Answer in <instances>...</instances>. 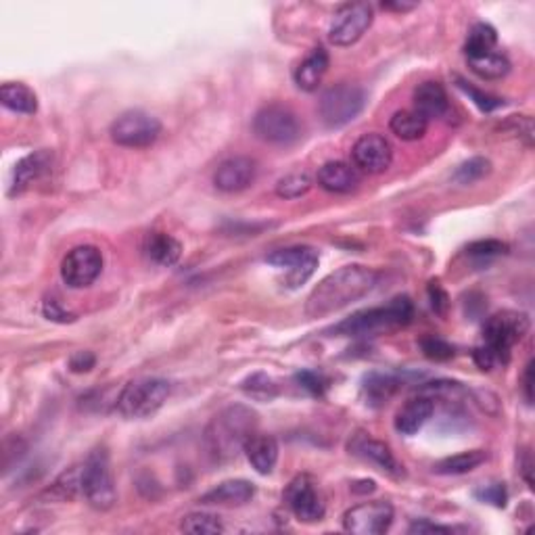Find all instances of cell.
<instances>
[{
    "label": "cell",
    "instance_id": "24",
    "mask_svg": "<svg viewBox=\"0 0 535 535\" xmlns=\"http://www.w3.org/2000/svg\"><path fill=\"white\" fill-rule=\"evenodd\" d=\"M243 452L247 456L249 465H251L259 475H270L278 462V441L272 435L255 433L249 437Z\"/></svg>",
    "mask_w": 535,
    "mask_h": 535
},
{
    "label": "cell",
    "instance_id": "49",
    "mask_svg": "<svg viewBox=\"0 0 535 535\" xmlns=\"http://www.w3.org/2000/svg\"><path fill=\"white\" fill-rule=\"evenodd\" d=\"M362 485V488H356V485H351V491L354 494H370V491L376 490V483L374 482H368V479H364V482H358Z\"/></svg>",
    "mask_w": 535,
    "mask_h": 535
},
{
    "label": "cell",
    "instance_id": "35",
    "mask_svg": "<svg viewBox=\"0 0 535 535\" xmlns=\"http://www.w3.org/2000/svg\"><path fill=\"white\" fill-rule=\"evenodd\" d=\"M490 172H491L490 160H485V157H471V160L456 168L452 180L458 182V185H473V182H479L482 178H485Z\"/></svg>",
    "mask_w": 535,
    "mask_h": 535
},
{
    "label": "cell",
    "instance_id": "45",
    "mask_svg": "<svg viewBox=\"0 0 535 535\" xmlns=\"http://www.w3.org/2000/svg\"><path fill=\"white\" fill-rule=\"evenodd\" d=\"M96 358L93 351H76L74 356L70 358V370L71 373H90L95 368Z\"/></svg>",
    "mask_w": 535,
    "mask_h": 535
},
{
    "label": "cell",
    "instance_id": "20",
    "mask_svg": "<svg viewBox=\"0 0 535 535\" xmlns=\"http://www.w3.org/2000/svg\"><path fill=\"white\" fill-rule=\"evenodd\" d=\"M255 496V485L247 479H228L216 485L214 490L205 491L199 498L201 504H208V506H243V504L251 502Z\"/></svg>",
    "mask_w": 535,
    "mask_h": 535
},
{
    "label": "cell",
    "instance_id": "47",
    "mask_svg": "<svg viewBox=\"0 0 535 535\" xmlns=\"http://www.w3.org/2000/svg\"><path fill=\"white\" fill-rule=\"evenodd\" d=\"M523 395L529 406L533 404V362L529 360L525 370H523Z\"/></svg>",
    "mask_w": 535,
    "mask_h": 535
},
{
    "label": "cell",
    "instance_id": "26",
    "mask_svg": "<svg viewBox=\"0 0 535 535\" xmlns=\"http://www.w3.org/2000/svg\"><path fill=\"white\" fill-rule=\"evenodd\" d=\"M401 381L395 374H385V373H370L364 376L362 381V395L366 399L368 406L379 408L391 395L398 391Z\"/></svg>",
    "mask_w": 535,
    "mask_h": 535
},
{
    "label": "cell",
    "instance_id": "32",
    "mask_svg": "<svg viewBox=\"0 0 535 535\" xmlns=\"http://www.w3.org/2000/svg\"><path fill=\"white\" fill-rule=\"evenodd\" d=\"M78 494H82V466L65 471L48 490V496L59 498V500H74Z\"/></svg>",
    "mask_w": 535,
    "mask_h": 535
},
{
    "label": "cell",
    "instance_id": "3",
    "mask_svg": "<svg viewBox=\"0 0 535 535\" xmlns=\"http://www.w3.org/2000/svg\"><path fill=\"white\" fill-rule=\"evenodd\" d=\"M412 316H415V303H412L410 297L399 295L393 297L387 306L366 308L351 314L350 318L342 320L328 333L333 337H374V334L410 325Z\"/></svg>",
    "mask_w": 535,
    "mask_h": 535
},
{
    "label": "cell",
    "instance_id": "17",
    "mask_svg": "<svg viewBox=\"0 0 535 535\" xmlns=\"http://www.w3.org/2000/svg\"><path fill=\"white\" fill-rule=\"evenodd\" d=\"M258 178V163L251 157L236 155L222 161L214 174V185L222 193H241Z\"/></svg>",
    "mask_w": 535,
    "mask_h": 535
},
{
    "label": "cell",
    "instance_id": "38",
    "mask_svg": "<svg viewBox=\"0 0 535 535\" xmlns=\"http://www.w3.org/2000/svg\"><path fill=\"white\" fill-rule=\"evenodd\" d=\"M456 82H458V88L462 90V93L471 96V101L475 103V105L482 109V111L490 113V111H496V109H500L504 105L502 99H498V96L490 95V93H483V90H479L473 86V84H468L466 80H462V78H456Z\"/></svg>",
    "mask_w": 535,
    "mask_h": 535
},
{
    "label": "cell",
    "instance_id": "42",
    "mask_svg": "<svg viewBox=\"0 0 535 535\" xmlns=\"http://www.w3.org/2000/svg\"><path fill=\"white\" fill-rule=\"evenodd\" d=\"M477 498L482 502L491 504V506L504 508L508 502V491H506V488H504V483H494V485H488V488L479 490Z\"/></svg>",
    "mask_w": 535,
    "mask_h": 535
},
{
    "label": "cell",
    "instance_id": "5",
    "mask_svg": "<svg viewBox=\"0 0 535 535\" xmlns=\"http://www.w3.org/2000/svg\"><path fill=\"white\" fill-rule=\"evenodd\" d=\"M82 496L95 510H109L118 502L111 460L105 448H96L82 465Z\"/></svg>",
    "mask_w": 535,
    "mask_h": 535
},
{
    "label": "cell",
    "instance_id": "1",
    "mask_svg": "<svg viewBox=\"0 0 535 535\" xmlns=\"http://www.w3.org/2000/svg\"><path fill=\"white\" fill-rule=\"evenodd\" d=\"M379 283V272L373 268L351 264L334 270L322 278L306 301L308 318H325L339 309L360 301Z\"/></svg>",
    "mask_w": 535,
    "mask_h": 535
},
{
    "label": "cell",
    "instance_id": "40",
    "mask_svg": "<svg viewBox=\"0 0 535 535\" xmlns=\"http://www.w3.org/2000/svg\"><path fill=\"white\" fill-rule=\"evenodd\" d=\"M297 385L301 389H306L308 393L316 395V398H322L328 387V381L325 379V374L314 373V370H301V373L295 374Z\"/></svg>",
    "mask_w": 535,
    "mask_h": 535
},
{
    "label": "cell",
    "instance_id": "23",
    "mask_svg": "<svg viewBox=\"0 0 535 535\" xmlns=\"http://www.w3.org/2000/svg\"><path fill=\"white\" fill-rule=\"evenodd\" d=\"M412 99H415V111L421 113L427 121L443 118L449 109L446 88H443L441 82L437 80H427L418 84Z\"/></svg>",
    "mask_w": 535,
    "mask_h": 535
},
{
    "label": "cell",
    "instance_id": "43",
    "mask_svg": "<svg viewBox=\"0 0 535 535\" xmlns=\"http://www.w3.org/2000/svg\"><path fill=\"white\" fill-rule=\"evenodd\" d=\"M427 291H429V300H431V308H433V312L440 316H446L448 308H449V297L446 291H443L441 284L437 281H431Z\"/></svg>",
    "mask_w": 535,
    "mask_h": 535
},
{
    "label": "cell",
    "instance_id": "50",
    "mask_svg": "<svg viewBox=\"0 0 535 535\" xmlns=\"http://www.w3.org/2000/svg\"><path fill=\"white\" fill-rule=\"evenodd\" d=\"M523 477H525V482L529 483V488H533V479H531V458H529V454H525V460H523Z\"/></svg>",
    "mask_w": 535,
    "mask_h": 535
},
{
    "label": "cell",
    "instance_id": "29",
    "mask_svg": "<svg viewBox=\"0 0 535 535\" xmlns=\"http://www.w3.org/2000/svg\"><path fill=\"white\" fill-rule=\"evenodd\" d=\"M488 460V452L485 449H468V452H460L449 458H443L433 466L437 475H466V473L475 471L477 466H482Z\"/></svg>",
    "mask_w": 535,
    "mask_h": 535
},
{
    "label": "cell",
    "instance_id": "33",
    "mask_svg": "<svg viewBox=\"0 0 535 535\" xmlns=\"http://www.w3.org/2000/svg\"><path fill=\"white\" fill-rule=\"evenodd\" d=\"M180 529L185 533H194V535H208V533H222L224 525L220 516L210 514V513H191L182 516Z\"/></svg>",
    "mask_w": 535,
    "mask_h": 535
},
{
    "label": "cell",
    "instance_id": "14",
    "mask_svg": "<svg viewBox=\"0 0 535 535\" xmlns=\"http://www.w3.org/2000/svg\"><path fill=\"white\" fill-rule=\"evenodd\" d=\"M284 504H287L291 513H293L301 523H318L325 519L326 506L322 502L316 485L308 475L295 477L293 482L284 490Z\"/></svg>",
    "mask_w": 535,
    "mask_h": 535
},
{
    "label": "cell",
    "instance_id": "31",
    "mask_svg": "<svg viewBox=\"0 0 535 535\" xmlns=\"http://www.w3.org/2000/svg\"><path fill=\"white\" fill-rule=\"evenodd\" d=\"M496 45H498L496 29L491 28L490 23H475L466 36V45H465L466 59L488 54L494 51Z\"/></svg>",
    "mask_w": 535,
    "mask_h": 535
},
{
    "label": "cell",
    "instance_id": "28",
    "mask_svg": "<svg viewBox=\"0 0 535 535\" xmlns=\"http://www.w3.org/2000/svg\"><path fill=\"white\" fill-rule=\"evenodd\" d=\"M144 251L149 259H153L160 266H174L182 255V245L168 233H153L147 236Z\"/></svg>",
    "mask_w": 535,
    "mask_h": 535
},
{
    "label": "cell",
    "instance_id": "11",
    "mask_svg": "<svg viewBox=\"0 0 535 535\" xmlns=\"http://www.w3.org/2000/svg\"><path fill=\"white\" fill-rule=\"evenodd\" d=\"M103 272V253L95 245L74 247L61 261V278L67 287L86 289Z\"/></svg>",
    "mask_w": 535,
    "mask_h": 535
},
{
    "label": "cell",
    "instance_id": "9",
    "mask_svg": "<svg viewBox=\"0 0 535 535\" xmlns=\"http://www.w3.org/2000/svg\"><path fill=\"white\" fill-rule=\"evenodd\" d=\"M253 132L259 141L287 147L300 141L301 126L297 115L284 105H268L259 109L253 119Z\"/></svg>",
    "mask_w": 535,
    "mask_h": 535
},
{
    "label": "cell",
    "instance_id": "41",
    "mask_svg": "<svg viewBox=\"0 0 535 535\" xmlns=\"http://www.w3.org/2000/svg\"><path fill=\"white\" fill-rule=\"evenodd\" d=\"M506 128H510V132L514 134V136H519L523 143L527 144V147H531L533 144V121L529 115H513L506 121Z\"/></svg>",
    "mask_w": 535,
    "mask_h": 535
},
{
    "label": "cell",
    "instance_id": "2",
    "mask_svg": "<svg viewBox=\"0 0 535 535\" xmlns=\"http://www.w3.org/2000/svg\"><path fill=\"white\" fill-rule=\"evenodd\" d=\"M258 433V412L243 404H233L211 418L205 429V446L216 462L239 456L247 440Z\"/></svg>",
    "mask_w": 535,
    "mask_h": 535
},
{
    "label": "cell",
    "instance_id": "6",
    "mask_svg": "<svg viewBox=\"0 0 535 535\" xmlns=\"http://www.w3.org/2000/svg\"><path fill=\"white\" fill-rule=\"evenodd\" d=\"M529 333V318L521 312L504 309L491 316L483 326V348L496 356L498 364L510 360V351Z\"/></svg>",
    "mask_w": 535,
    "mask_h": 535
},
{
    "label": "cell",
    "instance_id": "48",
    "mask_svg": "<svg viewBox=\"0 0 535 535\" xmlns=\"http://www.w3.org/2000/svg\"><path fill=\"white\" fill-rule=\"evenodd\" d=\"M383 9L398 11V13H406V11L416 9V3H383Z\"/></svg>",
    "mask_w": 535,
    "mask_h": 535
},
{
    "label": "cell",
    "instance_id": "44",
    "mask_svg": "<svg viewBox=\"0 0 535 535\" xmlns=\"http://www.w3.org/2000/svg\"><path fill=\"white\" fill-rule=\"evenodd\" d=\"M42 312L48 320L53 322H61V325H67V322H74L76 316L71 312H67V309L61 306L57 300H46L45 306H42Z\"/></svg>",
    "mask_w": 535,
    "mask_h": 535
},
{
    "label": "cell",
    "instance_id": "34",
    "mask_svg": "<svg viewBox=\"0 0 535 535\" xmlns=\"http://www.w3.org/2000/svg\"><path fill=\"white\" fill-rule=\"evenodd\" d=\"M312 188V178L306 172H291L276 182V194L281 199H300Z\"/></svg>",
    "mask_w": 535,
    "mask_h": 535
},
{
    "label": "cell",
    "instance_id": "18",
    "mask_svg": "<svg viewBox=\"0 0 535 535\" xmlns=\"http://www.w3.org/2000/svg\"><path fill=\"white\" fill-rule=\"evenodd\" d=\"M53 166V153L48 149L34 151L15 163L13 168V180H11L9 194H21L34 185L36 180H40Z\"/></svg>",
    "mask_w": 535,
    "mask_h": 535
},
{
    "label": "cell",
    "instance_id": "27",
    "mask_svg": "<svg viewBox=\"0 0 535 535\" xmlns=\"http://www.w3.org/2000/svg\"><path fill=\"white\" fill-rule=\"evenodd\" d=\"M429 121L423 118L421 113H416L415 109H401V111L393 113V118L389 119V130H391L399 141H418L427 134Z\"/></svg>",
    "mask_w": 535,
    "mask_h": 535
},
{
    "label": "cell",
    "instance_id": "15",
    "mask_svg": "<svg viewBox=\"0 0 535 535\" xmlns=\"http://www.w3.org/2000/svg\"><path fill=\"white\" fill-rule=\"evenodd\" d=\"M354 168L366 174H383L391 168L393 147L381 134H364L351 147Z\"/></svg>",
    "mask_w": 535,
    "mask_h": 535
},
{
    "label": "cell",
    "instance_id": "39",
    "mask_svg": "<svg viewBox=\"0 0 535 535\" xmlns=\"http://www.w3.org/2000/svg\"><path fill=\"white\" fill-rule=\"evenodd\" d=\"M506 251H508L506 243H502L498 239L475 241L466 247V253L471 255V258H477V259H491V258H498V255H504Z\"/></svg>",
    "mask_w": 535,
    "mask_h": 535
},
{
    "label": "cell",
    "instance_id": "46",
    "mask_svg": "<svg viewBox=\"0 0 535 535\" xmlns=\"http://www.w3.org/2000/svg\"><path fill=\"white\" fill-rule=\"evenodd\" d=\"M452 531H454L452 527L437 525V523H431L429 519L415 521V523H412V525L408 527V533H418V535H424V533H452Z\"/></svg>",
    "mask_w": 535,
    "mask_h": 535
},
{
    "label": "cell",
    "instance_id": "30",
    "mask_svg": "<svg viewBox=\"0 0 535 535\" xmlns=\"http://www.w3.org/2000/svg\"><path fill=\"white\" fill-rule=\"evenodd\" d=\"M466 61L473 74L483 78V80H502V78L508 76L510 71V61L504 57L502 53H496V51Z\"/></svg>",
    "mask_w": 535,
    "mask_h": 535
},
{
    "label": "cell",
    "instance_id": "13",
    "mask_svg": "<svg viewBox=\"0 0 535 535\" xmlns=\"http://www.w3.org/2000/svg\"><path fill=\"white\" fill-rule=\"evenodd\" d=\"M266 261L275 268H284L287 270L284 284L289 289H297L316 272V268H318V253H316V249L306 245L287 247L266 255Z\"/></svg>",
    "mask_w": 535,
    "mask_h": 535
},
{
    "label": "cell",
    "instance_id": "37",
    "mask_svg": "<svg viewBox=\"0 0 535 535\" xmlns=\"http://www.w3.org/2000/svg\"><path fill=\"white\" fill-rule=\"evenodd\" d=\"M421 350H423V354L429 358V360H435V362L452 360L456 354L454 345H449L446 339L435 337V334H429V337L421 339Z\"/></svg>",
    "mask_w": 535,
    "mask_h": 535
},
{
    "label": "cell",
    "instance_id": "36",
    "mask_svg": "<svg viewBox=\"0 0 535 535\" xmlns=\"http://www.w3.org/2000/svg\"><path fill=\"white\" fill-rule=\"evenodd\" d=\"M243 391L251 398H259V399H270L276 395V385L270 376L264 373H255L249 376V379L243 381Z\"/></svg>",
    "mask_w": 535,
    "mask_h": 535
},
{
    "label": "cell",
    "instance_id": "10",
    "mask_svg": "<svg viewBox=\"0 0 535 535\" xmlns=\"http://www.w3.org/2000/svg\"><path fill=\"white\" fill-rule=\"evenodd\" d=\"M374 9L368 3H348L337 9L331 28H328V40L334 46H351L368 32L373 26Z\"/></svg>",
    "mask_w": 535,
    "mask_h": 535
},
{
    "label": "cell",
    "instance_id": "16",
    "mask_svg": "<svg viewBox=\"0 0 535 535\" xmlns=\"http://www.w3.org/2000/svg\"><path fill=\"white\" fill-rule=\"evenodd\" d=\"M350 454L358 456V458H362L364 462H370V465H374L379 471L387 473V475L391 477L404 475V466H401L398 458L393 456L391 448H389L387 443L370 437L368 433H358L351 437Z\"/></svg>",
    "mask_w": 535,
    "mask_h": 535
},
{
    "label": "cell",
    "instance_id": "21",
    "mask_svg": "<svg viewBox=\"0 0 535 535\" xmlns=\"http://www.w3.org/2000/svg\"><path fill=\"white\" fill-rule=\"evenodd\" d=\"M318 185L328 193L348 194L360 186V172L345 161H326L318 169Z\"/></svg>",
    "mask_w": 535,
    "mask_h": 535
},
{
    "label": "cell",
    "instance_id": "7",
    "mask_svg": "<svg viewBox=\"0 0 535 535\" xmlns=\"http://www.w3.org/2000/svg\"><path fill=\"white\" fill-rule=\"evenodd\" d=\"M364 105H366L364 88L358 84L342 82L322 93L318 111L328 128H343L364 111Z\"/></svg>",
    "mask_w": 535,
    "mask_h": 535
},
{
    "label": "cell",
    "instance_id": "25",
    "mask_svg": "<svg viewBox=\"0 0 535 535\" xmlns=\"http://www.w3.org/2000/svg\"><path fill=\"white\" fill-rule=\"evenodd\" d=\"M0 101L11 111L21 115H34L38 111V96L21 82H4L0 86Z\"/></svg>",
    "mask_w": 535,
    "mask_h": 535
},
{
    "label": "cell",
    "instance_id": "12",
    "mask_svg": "<svg viewBox=\"0 0 535 535\" xmlns=\"http://www.w3.org/2000/svg\"><path fill=\"white\" fill-rule=\"evenodd\" d=\"M395 510L387 500H370L343 514V529L354 535H383L393 523Z\"/></svg>",
    "mask_w": 535,
    "mask_h": 535
},
{
    "label": "cell",
    "instance_id": "19",
    "mask_svg": "<svg viewBox=\"0 0 535 535\" xmlns=\"http://www.w3.org/2000/svg\"><path fill=\"white\" fill-rule=\"evenodd\" d=\"M435 412V401L429 395L418 393V398H412L395 415V431L401 435H416Z\"/></svg>",
    "mask_w": 535,
    "mask_h": 535
},
{
    "label": "cell",
    "instance_id": "4",
    "mask_svg": "<svg viewBox=\"0 0 535 535\" xmlns=\"http://www.w3.org/2000/svg\"><path fill=\"white\" fill-rule=\"evenodd\" d=\"M169 393H172V385L161 376L136 379L121 389L115 408L128 421H144V418H151L160 412Z\"/></svg>",
    "mask_w": 535,
    "mask_h": 535
},
{
    "label": "cell",
    "instance_id": "8",
    "mask_svg": "<svg viewBox=\"0 0 535 535\" xmlns=\"http://www.w3.org/2000/svg\"><path fill=\"white\" fill-rule=\"evenodd\" d=\"M109 134L119 147L147 149L160 138L161 121L141 109H130L113 119Z\"/></svg>",
    "mask_w": 535,
    "mask_h": 535
},
{
    "label": "cell",
    "instance_id": "22",
    "mask_svg": "<svg viewBox=\"0 0 535 535\" xmlns=\"http://www.w3.org/2000/svg\"><path fill=\"white\" fill-rule=\"evenodd\" d=\"M328 63H331V59H328L326 48H312V51L306 54V59L295 67L293 78L297 88L303 90V93H314V90H318L328 71Z\"/></svg>",
    "mask_w": 535,
    "mask_h": 535
}]
</instances>
